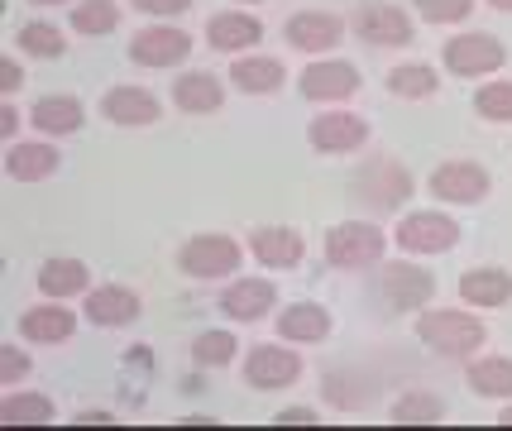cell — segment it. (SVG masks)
<instances>
[{"label":"cell","instance_id":"cell-1","mask_svg":"<svg viewBox=\"0 0 512 431\" xmlns=\"http://www.w3.org/2000/svg\"><path fill=\"white\" fill-rule=\"evenodd\" d=\"M364 297L383 317H417L436 302V269H426V259H412V254L383 259V264L369 269Z\"/></svg>","mask_w":512,"mask_h":431},{"label":"cell","instance_id":"cell-2","mask_svg":"<svg viewBox=\"0 0 512 431\" xmlns=\"http://www.w3.org/2000/svg\"><path fill=\"white\" fill-rule=\"evenodd\" d=\"M350 192H355V202L364 206V216L388 221V216H402V211L412 206L417 178H412V168H407L398 154H369V159L355 163Z\"/></svg>","mask_w":512,"mask_h":431},{"label":"cell","instance_id":"cell-3","mask_svg":"<svg viewBox=\"0 0 512 431\" xmlns=\"http://www.w3.org/2000/svg\"><path fill=\"white\" fill-rule=\"evenodd\" d=\"M412 336H417L431 355L465 364L489 345V326L479 317V307H469V302L465 307H426V312L412 317Z\"/></svg>","mask_w":512,"mask_h":431},{"label":"cell","instance_id":"cell-4","mask_svg":"<svg viewBox=\"0 0 512 431\" xmlns=\"http://www.w3.org/2000/svg\"><path fill=\"white\" fill-rule=\"evenodd\" d=\"M388 245H393V230H383L374 216L369 221H340V226L326 230L321 259L335 273H369L374 264L388 259Z\"/></svg>","mask_w":512,"mask_h":431},{"label":"cell","instance_id":"cell-5","mask_svg":"<svg viewBox=\"0 0 512 431\" xmlns=\"http://www.w3.org/2000/svg\"><path fill=\"white\" fill-rule=\"evenodd\" d=\"M465 240L460 221L450 216V206H407L393 221V250L412 259H441Z\"/></svg>","mask_w":512,"mask_h":431},{"label":"cell","instance_id":"cell-6","mask_svg":"<svg viewBox=\"0 0 512 431\" xmlns=\"http://www.w3.org/2000/svg\"><path fill=\"white\" fill-rule=\"evenodd\" d=\"M249 245H240L235 235H221V230H201L192 240H182L178 245V273L182 278H197V283H225V278H235L240 264H245Z\"/></svg>","mask_w":512,"mask_h":431},{"label":"cell","instance_id":"cell-7","mask_svg":"<svg viewBox=\"0 0 512 431\" xmlns=\"http://www.w3.org/2000/svg\"><path fill=\"white\" fill-rule=\"evenodd\" d=\"M192 29H182L178 20H149L144 29L130 34V63L149 72H182V63L192 58Z\"/></svg>","mask_w":512,"mask_h":431},{"label":"cell","instance_id":"cell-8","mask_svg":"<svg viewBox=\"0 0 512 431\" xmlns=\"http://www.w3.org/2000/svg\"><path fill=\"white\" fill-rule=\"evenodd\" d=\"M426 192L436 197V206L450 211H469V206H484L493 192V173L479 159H446L426 173Z\"/></svg>","mask_w":512,"mask_h":431},{"label":"cell","instance_id":"cell-9","mask_svg":"<svg viewBox=\"0 0 512 431\" xmlns=\"http://www.w3.org/2000/svg\"><path fill=\"white\" fill-rule=\"evenodd\" d=\"M441 68L450 77H465V82H484V77L508 68V44L498 34H489V29H465V34L446 39Z\"/></svg>","mask_w":512,"mask_h":431},{"label":"cell","instance_id":"cell-10","mask_svg":"<svg viewBox=\"0 0 512 431\" xmlns=\"http://www.w3.org/2000/svg\"><path fill=\"white\" fill-rule=\"evenodd\" d=\"M240 374H245V384L254 393H283V388H292L307 374V360L288 341H273V345L264 341V345H249L240 355Z\"/></svg>","mask_w":512,"mask_h":431},{"label":"cell","instance_id":"cell-11","mask_svg":"<svg viewBox=\"0 0 512 431\" xmlns=\"http://www.w3.org/2000/svg\"><path fill=\"white\" fill-rule=\"evenodd\" d=\"M364 91V77L350 58H307V68L297 72V96L312 106H345Z\"/></svg>","mask_w":512,"mask_h":431},{"label":"cell","instance_id":"cell-12","mask_svg":"<svg viewBox=\"0 0 512 431\" xmlns=\"http://www.w3.org/2000/svg\"><path fill=\"white\" fill-rule=\"evenodd\" d=\"M283 307L278 297V283L273 278H254V273H235L221 283V297H216V312H221L230 326H254V321H268Z\"/></svg>","mask_w":512,"mask_h":431},{"label":"cell","instance_id":"cell-13","mask_svg":"<svg viewBox=\"0 0 512 431\" xmlns=\"http://www.w3.org/2000/svg\"><path fill=\"white\" fill-rule=\"evenodd\" d=\"M350 34L369 48H407L417 39V20H412V10H402L393 0H359L350 15Z\"/></svg>","mask_w":512,"mask_h":431},{"label":"cell","instance_id":"cell-14","mask_svg":"<svg viewBox=\"0 0 512 431\" xmlns=\"http://www.w3.org/2000/svg\"><path fill=\"white\" fill-rule=\"evenodd\" d=\"M369 139H374V125L364 115L345 111V106H321V115H312V125H307V144L316 154H326V159L359 154Z\"/></svg>","mask_w":512,"mask_h":431},{"label":"cell","instance_id":"cell-15","mask_svg":"<svg viewBox=\"0 0 512 431\" xmlns=\"http://www.w3.org/2000/svg\"><path fill=\"white\" fill-rule=\"evenodd\" d=\"M345 15L335 10H292L283 20V44L302 58H331L335 48L345 44Z\"/></svg>","mask_w":512,"mask_h":431},{"label":"cell","instance_id":"cell-16","mask_svg":"<svg viewBox=\"0 0 512 431\" xmlns=\"http://www.w3.org/2000/svg\"><path fill=\"white\" fill-rule=\"evenodd\" d=\"M268 39L264 20L249 10V5H230V10H216L206 29H201V44L221 58H240V53H259V44Z\"/></svg>","mask_w":512,"mask_h":431},{"label":"cell","instance_id":"cell-17","mask_svg":"<svg viewBox=\"0 0 512 431\" xmlns=\"http://www.w3.org/2000/svg\"><path fill=\"white\" fill-rule=\"evenodd\" d=\"M82 317L101 331H125L144 317V297L134 293L130 283H96L87 297H82Z\"/></svg>","mask_w":512,"mask_h":431},{"label":"cell","instance_id":"cell-18","mask_svg":"<svg viewBox=\"0 0 512 431\" xmlns=\"http://www.w3.org/2000/svg\"><path fill=\"white\" fill-rule=\"evenodd\" d=\"M273 331H278V341L288 345H326L335 321H331V307H321L312 297H297V302H283L273 312Z\"/></svg>","mask_w":512,"mask_h":431},{"label":"cell","instance_id":"cell-19","mask_svg":"<svg viewBox=\"0 0 512 431\" xmlns=\"http://www.w3.org/2000/svg\"><path fill=\"white\" fill-rule=\"evenodd\" d=\"M101 120H111V125H120V130H144V125H158L163 120V101H158L149 87H134V82H125V87H106L101 91Z\"/></svg>","mask_w":512,"mask_h":431},{"label":"cell","instance_id":"cell-20","mask_svg":"<svg viewBox=\"0 0 512 431\" xmlns=\"http://www.w3.org/2000/svg\"><path fill=\"white\" fill-rule=\"evenodd\" d=\"M77 336V312L63 307L58 297H44L34 307L20 312V341L24 345H39V350H53V345H67Z\"/></svg>","mask_w":512,"mask_h":431},{"label":"cell","instance_id":"cell-21","mask_svg":"<svg viewBox=\"0 0 512 431\" xmlns=\"http://www.w3.org/2000/svg\"><path fill=\"white\" fill-rule=\"evenodd\" d=\"M249 259L259 264V269L268 273H288L297 269L302 259H307V240H302V230H292V226H259V230H249Z\"/></svg>","mask_w":512,"mask_h":431},{"label":"cell","instance_id":"cell-22","mask_svg":"<svg viewBox=\"0 0 512 431\" xmlns=\"http://www.w3.org/2000/svg\"><path fill=\"white\" fill-rule=\"evenodd\" d=\"M58 168H63V149L53 139L34 135L5 144V178L10 182H48Z\"/></svg>","mask_w":512,"mask_h":431},{"label":"cell","instance_id":"cell-23","mask_svg":"<svg viewBox=\"0 0 512 431\" xmlns=\"http://www.w3.org/2000/svg\"><path fill=\"white\" fill-rule=\"evenodd\" d=\"M29 125H34V135H44V139L82 135L87 130V106H82V96L53 91V96H39L29 106Z\"/></svg>","mask_w":512,"mask_h":431},{"label":"cell","instance_id":"cell-24","mask_svg":"<svg viewBox=\"0 0 512 431\" xmlns=\"http://www.w3.org/2000/svg\"><path fill=\"white\" fill-rule=\"evenodd\" d=\"M34 283H39L44 297H58V302H67V297H87L91 288H96L87 259H77V254H48L44 264L34 269Z\"/></svg>","mask_w":512,"mask_h":431},{"label":"cell","instance_id":"cell-25","mask_svg":"<svg viewBox=\"0 0 512 431\" xmlns=\"http://www.w3.org/2000/svg\"><path fill=\"white\" fill-rule=\"evenodd\" d=\"M230 87L245 96H278L288 87V68L273 53H240V58H230Z\"/></svg>","mask_w":512,"mask_h":431},{"label":"cell","instance_id":"cell-26","mask_svg":"<svg viewBox=\"0 0 512 431\" xmlns=\"http://www.w3.org/2000/svg\"><path fill=\"white\" fill-rule=\"evenodd\" d=\"M460 302L479 307V312H503V307H512V269H503V264L465 269L460 273Z\"/></svg>","mask_w":512,"mask_h":431},{"label":"cell","instance_id":"cell-27","mask_svg":"<svg viewBox=\"0 0 512 431\" xmlns=\"http://www.w3.org/2000/svg\"><path fill=\"white\" fill-rule=\"evenodd\" d=\"M173 106L182 115H216L225 106V77L206 68H182L173 77Z\"/></svg>","mask_w":512,"mask_h":431},{"label":"cell","instance_id":"cell-28","mask_svg":"<svg viewBox=\"0 0 512 431\" xmlns=\"http://www.w3.org/2000/svg\"><path fill=\"white\" fill-rule=\"evenodd\" d=\"M465 384L484 403H512V355H474L465 360Z\"/></svg>","mask_w":512,"mask_h":431},{"label":"cell","instance_id":"cell-29","mask_svg":"<svg viewBox=\"0 0 512 431\" xmlns=\"http://www.w3.org/2000/svg\"><path fill=\"white\" fill-rule=\"evenodd\" d=\"M58 422V403L39 388H5L0 398V427H44Z\"/></svg>","mask_w":512,"mask_h":431},{"label":"cell","instance_id":"cell-30","mask_svg":"<svg viewBox=\"0 0 512 431\" xmlns=\"http://www.w3.org/2000/svg\"><path fill=\"white\" fill-rule=\"evenodd\" d=\"M383 87L393 91L398 101H431L441 91V72L422 63V58H412V63H393L383 72Z\"/></svg>","mask_w":512,"mask_h":431},{"label":"cell","instance_id":"cell-31","mask_svg":"<svg viewBox=\"0 0 512 431\" xmlns=\"http://www.w3.org/2000/svg\"><path fill=\"white\" fill-rule=\"evenodd\" d=\"M192 364L197 369H230V364L240 360V336L230 331V326H206L192 336Z\"/></svg>","mask_w":512,"mask_h":431},{"label":"cell","instance_id":"cell-32","mask_svg":"<svg viewBox=\"0 0 512 431\" xmlns=\"http://www.w3.org/2000/svg\"><path fill=\"white\" fill-rule=\"evenodd\" d=\"M441 417H446V398L431 388H402L388 408V422H402V427H431Z\"/></svg>","mask_w":512,"mask_h":431},{"label":"cell","instance_id":"cell-33","mask_svg":"<svg viewBox=\"0 0 512 431\" xmlns=\"http://www.w3.org/2000/svg\"><path fill=\"white\" fill-rule=\"evenodd\" d=\"M120 20H125L120 0H77L72 5V34L77 39H106L120 29Z\"/></svg>","mask_w":512,"mask_h":431},{"label":"cell","instance_id":"cell-34","mask_svg":"<svg viewBox=\"0 0 512 431\" xmlns=\"http://www.w3.org/2000/svg\"><path fill=\"white\" fill-rule=\"evenodd\" d=\"M15 48H20L24 58H39V63H53V58H63L67 53V39L63 29L53 20H24L15 29Z\"/></svg>","mask_w":512,"mask_h":431},{"label":"cell","instance_id":"cell-35","mask_svg":"<svg viewBox=\"0 0 512 431\" xmlns=\"http://www.w3.org/2000/svg\"><path fill=\"white\" fill-rule=\"evenodd\" d=\"M474 115L489 125H512V77H484L474 87Z\"/></svg>","mask_w":512,"mask_h":431},{"label":"cell","instance_id":"cell-36","mask_svg":"<svg viewBox=\"0 0 512 431\" xmlns=\"http://www.w3.org/2000/svg\"><path fill=\"white\" fill-rule=\"evenodd\" d=\"M355 384H359V369H326L321 374V398L340 412L369 408V388H355Z\"/></svg>","mask_w":512,"mask_h":431},{"label":"cell","instance_id":"cell-37","mask_svg":"<svg viewBox=\"0 0 512 431\" xmlns=\"http://www.w3.org/2000/svg\"><path fill=\"white\" fill-rule=\"evenodd\" d=\"M474 5H479V0H412V15L422 24L450 29V24H465L469 15H474Z\"/></svg>","mask_w":512,"mask_h":431},{"label":"cell","instance_id":"cell-38","mask_svg":"<svg viewBox=\"0 0 512 431\" xmlns=\"http://www.w3.org/2000/svg\"><path fill=\"white\" fill-rule=\"evenodd\" d=\"M34 374V360L24 345H0V388H20Z\"/></svg>","mask_w":512,"mask_h":431},{"label":"cell","instance_id":"cell-39","mask_svg":"<svg viewBox=\"0 0 512 431\" xmlns=\"http://www.w3.org/2000/svg\"><path fill=\"white\" fill-rule=\"evenodd\" d=\"M134 15H144V20H178V15H187L197 0H125Z\"/></svg>","mask_w":512,"mask_h":431},{"label":"cell","instance_id":"cell-40","mask_svg":"<svg viewBox=\"0 0 512 431\" xmlns=\"http://www.w3.org/2000/svg\"><path fill=\"white\" fill-rule=\"evenodd\" d=\"M24 120H29V111L15 106V96H0V139H5V144H15V139H20Z\"/></svg>","mask_w":512,"mask_h":431},{"label":"cell","instance_id":"cell-41","mask_svg":"<svg viewBox=\"0 0 512 431\" xmlns=\"http://www.w3.org/2000/svg\"><path fill=\"white\" fill-rule=\"evenodd\" d=\"M20 87H24V63H20V53H5V58H0V96H15Z\"/></svg>","mask_w":512,"mask_h":431},{"label":"cell","instance_id":"cell-42","mask_svg":"<svg viewBox=\"0 0 512 431\" xmlns=\"http://www.w3.org/2000/svg\"><path fill=\"white\" fill-rule=\"evenodd\" d=\"M273 422H283V427H312V422H321V412H316L312 403H288Z\"/></svg>","mask_w":512,"mask_h":431},{"label":"cell","instance_id":"cell-43","mask_svg":"<svg viewBox=\"0 0 512 431\" xmlns=\"http://www.w3.org/2000/svg\"><path fill=\"white\" fill-rule=\"evenodd\" d=\"M77 422H91V427H96V422H115V417L106 408H87V412H77Z\"/></svg>","mask_w":512,"mask_h":431},{"label":"cell","instance_id":"cell-44","mask_svg":"<svg viewBox=\"0 0 512 431\" xmlns=\"http://www.w3.org/2000/svg\"><path fill=\"white\" fill-rule=\"evenodd\" d=\"M34 10H53V5H77V0H29Z\"/></svg>","mask_w":512,"mask_h":431},{"label":"cell","instance_id":"cell-45","mask_svg":"<svg viewBox=\"0 0 512 431\" xmlns=\"http://www.w3.org/2000/svg\"><path fill=\"white\" fill-rule=\"evenodd\" d=\"M493 10H503V15H512V0H489Z\"/></svg>","mask_w":512,"mask_h":431},{"label":"cell","instance_id":"cell-46","mask_svg":"<svg viewBox=\"0 0 512 431\" xmlns=\"http://www.w3.org/2000/svg\"><path fill=\"white\" fill-rule=\"evenodd\" d=\"M498 422H508V427H512V403H503V412H498Z\"/></svg>","mask_w":512,"mask_h":431},{"label":"cell","instance_id":"cell-47","mask_svg":"<svg viewBox=\"0 0 512 431\" xmlns=\"http://www.w3.org/2000/svg\"><path fill=\"white\" fill-rule=\"evenodd\" d=\"M235 5H249V10H254V5H264V0H235Z\"/></svg>","mask_w":512,"mask_h":431}]
</instances>
